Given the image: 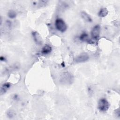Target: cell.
Listing matches in <instances>:
<instances>
[{"label": "cell", "mask_w": 120, "mask_h": 120, "mask_svg": "<svg viewBox=\"0 0 120 120\" xmlns=\"http://www.w3.org/2000/svg\"><path fill=\"white\" fill-rule=\"evenodd\" d=\"M81 15L82 18L86 22H92V20L90 16L85 11H82L81 13Z\"/></svg>", "instance_id": "7"}, {"label": "cell", "mask_w": 120, "mask_h": 120, "mask_svg": "<svg viewBox=\"0 0 120 120\" xmlns=\"http://www.w3.org/2000/svg\"><path fill=\"white\" fill-rule=\"evenodd\" d=\"M110 107V104L108 101L105 98H102L99 100L98 107L101 112H106Z\"/></svg>", "instance_id": "2"}, {"label": "cell", "mask_w": 120, "mask_h": 120, "mask_svg": "<svg viewBox=\"0 0 120 120\" xmlns=\"http://www.w3.org/2000/svg\"><path fill=\"white\" fill-rule=\"evenodd\" d=\"M16 13L14 10H10L8 12V16L11 19L15 18L16 16Z\"/></svg>", "instance_id": "12"}, {"label": "cell", "mask_w": 120, "mask_h": 120, "mask_svg": "<svg viewBox=\"0 0 120 120\" xmlns=\"http://www.w3.org/2000/svg\"><path fill=\"white\" fill-rule=\"evenodd\" d=\"M15 112L14 110H9L7 112V116L9 118H12L15 116Z\"/></svg>", "instance_id": "13"}, {"label": "cell", "mask_w": 120, "mask_h": 120, "mask_svg": "<svg viewBox=\"0 0 120 120\" xmlns=\"http://www.w3.org/2000/svg\"><path fill=\"white\" fill-rule=\"evenodd\" d=\"M6 25L7 26H8V28H10L12 26V23L10 21H7L6 22Z\"/></svg>", "instance_id": "15"}, {"label": "cell", "mask_w": 120, "mask_h": 120, "mask_svg": "<svg viewBox=\"0 0 120 120\" xmlns=\"http://www.w3.org/2000/svg\"><path fill=\"white\" fill-rule=\"evenodd\" d=\"M89 59V56L88 55V54L83 52L77 56L75 59V63H79L85 62L87 61Z\"/></svg>", "instance_id": "5"}, {"label": "cell", "mask_w": 120, "mask_h": 120, "mask_svg": "<svg viewBox=\"0 0 120 120\" xmlns=\"http://www.w3.org/2000/svg\"><path fill=\"white\" fill-rule=\"evenodd\" d=\"M108 14V11L106 8H101L98 13V15L100 17H104Z\"/></svg>", "instance_id": "11"}, {"label": "cell", "mask_w": 120, "mask_h": 120, "mask_svg": "<svg viewBox=\"0 0 120 120\" xmlns=\"http://www.w3.org/2000/svg\"><path fill=\"white\" fill-rule=\"evenodd\" d=\"M0 60L1 61H5V60H6V59H5V58L4 57V56H0Z\"/></svg>", "instance_id": "17"}, {"label": "cell", "mask_w": 120, "mask_h": 120, "mask_svg": "<svg viewBox=\"0 0 120 120\" xmlns=\"http://www.w3.org/2000/svg\"><path fill=\"white\" fill-rule=\"evenodd\" d=\"M79 39L83 42H90L88 34L86 32H83L79 37Z\"/></svg>", "instance_id": "9"}, {"label": "cell", "mask_w": 120, "mask_h": 120, "mask_svg": "<svg viewBox=\"0 0 120 120\" xmlns=\"http://www.w3.org/2000/svg\"><path fill=\"white\" fill-rule=\"evenodd\" d=\"M48 1L47 0H41V1H39L38 3V6L39 7H44L45 6V5H46L47 4Z\"/></svg>", "instance_id": "14"}, {"label": "cell", "mask_w": 120, "mask_h": 120, "mask_svg": "<svg viewBox=\"0 0 120 120\" xmlns=\"http://www.w3.org/2000/svg\"><path fill=\"white\" fill-rule=\"evenodd\" d=\"M100 33V26L98 24L94 26L91 31V36L94 40H98L99 37Z\"/></svg>", "instance_id": "4"}, {"label": "cell", "mask_w": 120, "mask_h": 120, "mask_svg": "<svg viewBox=\"0 0 120 120\" xmlns=\"http://www.w3.org/2000/svg\"><path fill=\"white\" fill-rule=\"evenodd\" d=\"M74 80L73 75L68 72L62 73L60 77V82L64 84H69L72 83Z\"/></svg>", "instance_id": "1"}, {"label": "cell", "mask_w": 120, "mask_h": 120, "mask_svg": "<svg viewBox=\"0 0 120 120\" xmlns=\"http://www.w3.org/2000/svg\"><path fill=\"white\" fill-rule=\"evenodd\" d=\"M115 112L114 113L115 114V115L116 116H118V117H120V110L119 109H117V110H115Z\"/></svg>", "instance_id": "16"}, {"label": "cell", "mask_w": 120, "mask_h": 120, "mask_svg": "<svg viewBox=\"0 0 120 120\" xmlns=\"http://www.w3.org/2000/svg\"><path fill=\"white\" fill-rule=\"evenodd\" d=\"M52 47L49 45H45L42 48L41 52L43 54H48L52 52Z\"/></svg>", "instance_id": "8"}, {"label": "cell", "mask_w": 120, "mask_h": 120, "mask_svg": "<svg viewBox=\"0 0 120 120\" xmlns=\"http://www.w3.org/2000/svg\"><path fill=\"white\" fill-rule=\"evenodd\" d=\"M55 26L56 29L61 32H64L67 29V25L61 18H57L55 20Z\"/></svg>", "instance_id": "3"}, {"label": "cell", "mask_w": 120, "mask_h": 120, "mask_svg": "<svg viewBox=\"0 0 120 120\" xmlns=\"http://www.w3.org/2000/svg\"><path fill=\"white\" fill-rule=\"evenodd\" d=\"M32 35L33 39L37 45H40L43 44V39L37 31H33Z\"/></svg>", "instance_id": "6"}, {"label": "cell", "mask_w": 120, "mask_h": 120, "mask_svg": "<svg viewBox=\"0 0 120 120\" xmlns=\"http://www.w3.org/2000/svg\"><path fill=\"white\" fill-rule=\"evenodd\" d=\"M10 86V85L9 83L6 82V83H5L4 84H3L1 87V90H0L1 95H2V94L5 93L7 92V91L9 89Z\"/></svg>", "instance_id": "10"}]
</instances>
